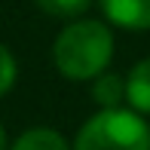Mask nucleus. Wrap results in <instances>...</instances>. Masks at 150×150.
<instances>
[{
    "instance_id": "obj_1",
    "label": "nucleus",
    "mask_w": 150,
    "mask_h": 150,
    "mask_svg": "<svg viewBox=\"0 0 150 150\" xmlns=\"http://www.w3.org/2000/svg\"><path fill=\"white\" fill-rule=\"evenodd\" d=\"M113 58V34L104 22L77 18L55 37L52 61L58 74L67 80H92L95 74L107 71Z\"/></svg>"
},
{
    "instance_id": "obj_2",
    "label": "nucleus",
    "mask_w": 150,
    "mask_h": 150,
    "mask_svg": "<svg viewBox=\"0 0 150 150\" xmlns=\"http://www.w3.org/2000/svg\"><path fill=\"white\" fill-rule=\"evenodd\" d=\"M71 150H150V126L138 110L101 107L77 132Z\"/></svg>"
},
{
    "instance_id": "obj_3",
    "label": "nucleus",
    "mask_w": 150,
    "mask_h": 150,
    "mask_svg": "<svg viewBox=\"0 0 150 150\" xmlns=\"http://www.w3.org/2000/svg\"><path fill=\"white\" fill-rule=\"evenodd\" d=\"M110 25L126 31H150V0H98Z\"/></svg>"
},
{
    "instance_id": "obj_4",
    "label": "nucleus",
    "mask_w": 150,
    "mask_h": 150,
    "mask_svg": "<svg viewBox=\"0 0 150 150\" xmlns=\"http://www.w3.org/2000/svg\"><path fill=\"white\" fill-rule=\"evenodd\" d=\"M126 101L141 117H150V55L141 58L126 77Z\"/></svg>"
},
{
    "instance_id": "obj_5",
    "label": "nucleus",
    "mask_w": 150,
    "mask_h": 150,
    "mask_svg": "<svg viewBox=\"0 0 150 150\" xmlns=\"http://www.w3.org/2000/svg\"><path fill=\"white\" fill-rule=\"evenodd\" d=\"M9 150H71V144L64 141V135L55 132L49 126H34L28 132H22L16 138V144Z\"/></svg>"
},
{
    "instance_id": "obj_6",
    "label": "nucleus",
    "mask_w": 150,
    "mask_h": 150,
    "mask_svg": "<svg viewBox=\"0 0 150 150\" xmlns=\"http://www.w3.org/2000/svg\"><path fill=\"white\" fill-rule=\"evenodd\" d=\"M92 98L98 101V107H120L126 101V80L117 74H95L92 77Z\"/></svg>"
},
{
    "instance_id": "obj_7",
    "label": "nucleus",
    "mask_w": 150,
    "mask_h": 150,
    "mask_svg": "<svg viewBox=\"0 0 150 150\" xmlns=\"http://www.w3.org/2000/svg\"><path fill=\"white\" fill-rule=\"evenodd\" d=\"M34 3L52 18H77L92 6V0H34Z\"/></svg>"
},
{
    "instance_id": "obj_8",
    "label": "nucleus",
    "mask_w": 150,
    "mask_h": 150,
    "mask_svg": "<svg viewBox=\"0 0 150 150\" xmlns=\"http://www.w3.org/2000/svg\"><path fill=\"white\" fill-rule=\"evenodd\" d=\"M16 77H18V64H16V55L0 43V98L16 86Z\"/></svg>"
},
{
    "instance_id": "obj_9",
    "label": "nucleus",
    "mask_w": 150,
    "mask_h": 150,
    "mask_svg": "<svg viewBox=\"0 0 150 150\" xmlns=\"http://www.w3.org/2000/svg\"><path fill=\"white\" fill-rule=\"evenodd\" d=\"M0 150H9V141H6V129H3V122H0Z\"/></svg>"
}]
</instances>
